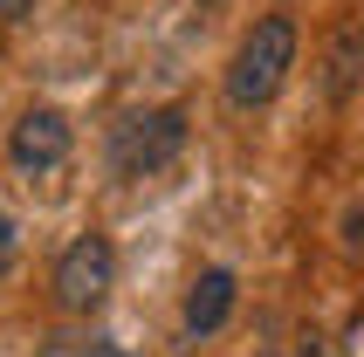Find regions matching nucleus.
Returning <instances> with one entry per match:
<instances>
[{
	"label": "nucleus",
	"instance_id": "0eeeda50",
	"mask_svg": "<svg viewBox=\"0 0 364 357\" xmlns=\"http://www.w3.org/2000/svg\"><path fill=\"white\" fill-rule=\"evenodd\" d=\"M14 255H21V234H14V220L0 213V275H7V268H14Z\"/></svg>",
	"mask_w": 364,
	"mask_h": 357
},
{
	"label": "nucleus",
	"instance_id": "39448f33",
	"mask_svg": "<svg viewBox=\"0 0 364 357\" xmlns=\"http://www.w3.org/2000/svg\"><path fill=\"white\" fill-rule=\"evenodd\" d=\"M234 289H241V282L227 275V268H200V275H193V289H186V316H179L193 343L213 337V330L234 316Z\"/></svg>",
	"mask_w": 364,
	"mask_h": 357
},
{
	"label": "nucleus",
	"instance_id": "f03ea898",
	"mask_svg": "<svg viewBox=\"0 0 364 357\" xmlns=\"http://www.w3.org/2000/svg\"><path fill=\"white\" fill-rule=\"evenodd\" d=\"M186 151V110L159 103V110H131L110 131V172L117 178H159L165 165Z\"/></svg>",
	"mask_w": 364,
	"mask_h": 357
},
{
	"label": "nucleus",
	"instance_id": "20e7f679",
	"mask_svg": "<svg viewBox=\"0 0 364 357\" xmlns=\"http://www.w3.org/2000/svg\"><path fill=\"white\" fill-rule=\"evenodd\" d=\"M69 151H76V124L62 117V110H48V103H41V110H21V124L7 131V159L28 178L69 165Z\"/></svg>",
	"mask_w": 364,
	"mask_h": 357
},
{
	"label": "nucleus",
	"instance_id": "7ed1b4c3",
	"mask_svg": "<svg viewBox=\"0 0 364 357\" xmlns=\"http://www.w3.org/2000/svg\"><path fill=\"white\" fill-rule=\"evenodd\" d=\"M110 282H117V247L103 234H76L62 247V261H55V309L90 316V309H103Z\"/></svg>",
	"mask_w": 364,
	"mask_h": 357
},
{
	"label": "nucleus",
	"instance_id": "6e6552de",
	"mask_svg": "<svg viewBox=\"0 0 364 357\" xmlns=\"http://www.w3.org/2000/svg\"><path fill=\"white\" fill-rule=\"evenodd\" d=\"M41 357H90V343H76V337H48V343H41Z\"/></svg>",
	"mask_w": 364,
	"mask_h": 357
},
{
	"label": "nucleus",
	"instance_id": "1a4fd4ad",
	"mask_svg": "<svg viewBox=\"0 0 364 357\" xmlns=\"http://www.w3.org/2000/svg\"><path fill=\"white\" fill-rule=\"evenodd\" d=\"M28 7H35V0H0V14H7V21H21Z\"/></svg>",
	"mask_w": 364,
	"mask_h": 357
},
{
	"label": "nucleus",
	"instance_id": "f257e3e1",
	"mask_svg": "<svg viewBox=\"0 0 364 357\" xmlns=\"http://www.w3.org/2000/svg\"><path fill=\"white\" fill-rule=\"evenodd\" d=\"M289 69H296V21L289 14H262L241 35L234 62H227V103L234 110H262V103L282 97Z\"/></svg>",
	"mask_w": 364,
	"mask_h": 357
},
{
	"label": "nucleus",
	"instance_id": "423d86ee",
	"mask_svg": "<svg viewBox=\"0 0 364 357\" xmlns=\"http://www.w3.org/2000/svg\"><path fill=\"white\" fill-rule=\"evenodd\" d=\"M323 69H330V76H323L330 103H350V97H358V82H364V28H337Z\"/></svg>",
	"mask_w": 364,
	"mask_h": 357
}]
</instances>
